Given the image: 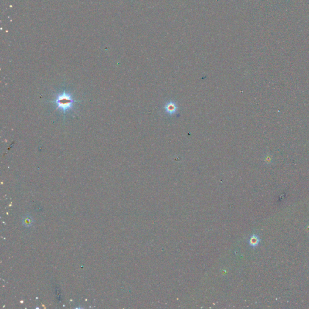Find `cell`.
<instances>
[{
    "label": "cell",
    "instance_id": "obj_4",
    "mask_svg": "<svg viewBox=\"0 0 309 309\" xmlns=\"http://www.w3.org/2000/svg\"><path fill=\"white\" fill-rule=\"evenodd\" d=\"M22 223L24 226L26 227H30L33 224V219L30 216L27 215L23 218Z\"/></svg>",
    "mask_w": 309,
    "mask_h": 309
},
{
    "label": "cell",
    "instance_id": "obj_3",
    "mask_svg": "<svg viewBox=\"0 0 309 309\" xmlns=\"http://www.w3.org/2000/svg\"><path fill=\"white\" fill-rule=\"evenodd\" d=\"M165 109L167 112L170 113V114H172L175 113L176 112V109H177L176 104L175 103H173V102L168 103V104H166Z\"/></svg>",
    "mask_w": 309,
    "mask_h": 309
},
{
    "label": "cell",
    "instance_id": "obj_2",
    "mask_svg": "<svg viewBox=\"0 0 309 309\" xmlns=\"http://www.w3.org/2000/svg\"><path fill=\"white\" fill-rule=\"evenodd\" d=\"M260 239L259 237L256 234H254L250 237L249 240V245L253 248H256L260 243Z\"/></svg>",
    "mask_w": 309,
    "mask_h": 309
},
{
    "label": "cell",
    "instance_id": "obj_1",
    "mask_svg": "<svg viewBox=\"0 0 309 309\" xmlns=\"http://www.w3.org/2000/svg\"><path fill=\"white\" fill-rule=\"evenodd\" d=\"M78 102L79 101L74 99L71 94L66 91H63L57 94L55 99L52 102L55 103L57 109L65 114L73 108L74 103Z\"/></svg>",
    "mask_w": 309,
    "mask_h": 309
}]
</instances>
